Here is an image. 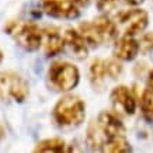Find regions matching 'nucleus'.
<instances>
[{
    "mask_svg": "<svg viewBox=\"0 0 153 153\" xmlns=\"http://www.w3.org/2000/svg\"><path fill=\"white\" fill-rule=\"evenodd\" d=\"M148 88H150L153 91V70H150V73L148 76Z\"/></svg>",
    "mask_w": 153,
    "mask_h": 153,
    "instance_id": "4be33fe9",
    "label": "nucleus"
},
{
    "mask_svg": "<svg viewBox=\"0 0 153 153\" xmlns=\"http://www.w3.org/2000/svg\"><path fill=\"white\" fill-rule=\"evenodd\" d=\"M6 31L11 34L16 42L25 51H35L42 44V33L37 24L33 23H19V21H10L6 27Z\"/></svg>",
    "mask_w": 153,
    "mask_h": 153,
    "instance_id": "20e7f679",
    "label": "nucleus"
},
{
    "mask_svg": "<svg viewBox=\"0 0 153 153\" xmlns=\"http://www.w3.org/2000/svg\"><path fill=\"white\" fill-rule=\"evenodd\" d=\"M140 110L145 120L153 121V91L146 88L140 97Z\"/></svg>",
    "mask_w": 153,
    "mask_h": 153,
    "instance_id": "f3484780",
    "label": "nucleus"
},
{
    "mask_svg": "<svg viewBox=\"0 0 153 153\" xmlns=\"http://www.w3.org/2000/svg\"><path fill=\"white\" fill-rule=\"evenodd\" d=\"M88 74H90V80L94 86H100L104 83V80L108 76V70H107V62L104 59H94L90 63L88 68Z\"/></svg>",
    "mask_w": 153,
    "mask_h": 153,
    "instance_id": "ddd939ff",
    "label": "nucleus"
},
{
    "mask_svg": "<svg viewBox=\"0 0 153 153\" xmlns=\"http://www.w3.org/2000/svg\"><path fill=\"white\" fill-rule=\"evenodd\" d=\"M91 23H93L101 42H111L117 37V24L111 19L101 16V17L93 20Z\"/></svg>",
    "mask_w": 153,
    "mask_h": 153,
    "instance_id": "f8f14e48",
    "label": "nucleus"
},
{
    "mask_svg": "<svg viewBox=\"0 0 153 153\" xmlns=\"http://www.w3.org/2000/svg\"><path fill=\"white\" fill-rule=\"evenodd\" d=\"M117 4V0H96V6L97 9L102 13H107V11H111Z\"/></svg>",
    "mask_w": 153,
    "mask_h": 153,
    "instance_id": "aec40b11",
    "label": "nucleus"
},
{
    "mask_svg": "<svg viewBox=\"0 0 153 153\" xmlns=\"http://www.w3.org/2000/svg\"><path fill=\"white\" fill-rule=\"evenodd\" d=\"M28 83L23 76L13 70L0 72V98L23 102L28 96Z\"/></svg>",
    "mask_w": 153,
    "mask_h": 153,
    "instance_id": "39448f33",
    "label": "nucleus"
},
{
    "mask_svg": "<svg viewBox=\"0 0 153 153\" xmlns=\"http://www.w3.org/2000/svg\"><path fill=\"white\" fill-rule=\"evenodd\" d=\"M48 79L55 90L66 93L77 86L80 80V73L73 63L58 60L53 62L48 70Z\"/></svg>",
    "mask_w": 153,
    "mask_h": 153,
    "instance_id": "7ed1b4c3",
    "label": "nucleus"
},
{
    "mask_svg": "<svg viewBox=\"0 0 153 153\" xmlns=\"http://www.w3.org/2000/svg\"><path fill=\"white\" fill-rule=\"evenodd\" d=\"M66 148L65 140L59 138H49L38 142L35 146V152H63Z\"/></svg>",
    "mask_w": 153,
    "mask_h": 153,
    "instance_id": "2eb2a0df",
    "label": "nucleus"
},
{
    "mask_svg": "<svg viewBox=\"0 0 153 153\" xmlns=\"http://www.w3.org/2000/svg\"><path fill=\"white\" fill-rule=\"evenodd\" d=\"M102 152H110V153H118V152H129L131 145L129 142L125 139V136H115L110 139L108 142L102 145L101 148Z\"/></svg>",
    "mask_w": 153,
    "mask_h": 153,
    "instance_id": "4468645a",
    "label": "nucleus"
},
{
    "mask_svg": "<svg viewBox=\"0 0 153 153\" xmlns=\"http://www.w3.org/2000/svg\"><path fill=\"white\" fill-rule=\"evenodd\" d=\"M79 31L80 34L83 35V38L86 39L88 45H91V47H97L98 44H101L100 41V37H98L97 31H96V28H94L93 23H88V21H84L79 25Z\"/></svg>",
    "mask_w": 153,
    "mask_h": 153,
    "instance_id": "dca6fc26",
    "label": "nucleus"
},
{
    "mask_svg": "<svg viewBox=\"0 0 153 153\" xmlns=\"http://www.w3.org/2000/svg\"><path fill=\"white\" fill-rule=\"evenodd\" d=\"M72 1H74L76 4H87L90 0H72Z\"/></svg>",
    "mask_w": 153,
    "mask_h": 153,
    "instance_id": "5701e85b",
    "label": "nucleus"
},
{
    "mask_svg": "<svg viewBox=\"0 0 153 153\" xmlns=\"http://www.w3.org/2000/svg\"><path fill=\"white\" fill-rule=\"evenodd\" d=\"M4 135H6V131H4V128L1 126V124H0V139L4 138Z\"/></svg>",
    "mask_w": 153,
    "mask_h": 153,
    "instance_id": "b1692460",
    "label": "nucleus"
},
{
    "mask_svg": "<svg viewBox=\"0 0 153 153\" xmlns=\"http://www.w3.org/2000/svg\"><path fill=\"white\" fill-rule=\"evenodd\" d=\"M47 14L58 19H76L79 16L77 4L72 0H41Z\"/></svg>",
    "mask_w": 153,
    "mask_h": 153,
    "instance_id": "0eeeda50",
    "label": "nucleus"
},
{
    "mask_svg": "<svg viewBox=\"0 0 153 153\" xmlns=\"http://www.w3.org/2000/svg\"><path fill=\"white\" fill-rule=\"evenodd\" d=\"M1 60H3V52L0 51V63H1Z\"/></svg>",
    "mask_w": 153,
    "mask_h": 153,
    "instance_id": "393cba45",
    "label": "nucleus"
},
{
    "mask_svg": "<svg viewBox=\"0 0 153 153\" xmlns=\"http://www.w3.org/2000/svg\"><path fill=\"white\" fill-rule=\"evenodd\" d=\"M118 23H120L122 31L125 33V35L134 37L146 30L149 24V16L142 9L125 10L118 16Z\"/></svg>",
    "mask_w": 153,
    "mask_h": 153,
    "instance_id": "423d86ee",
    "label": "nucleus"
},
{
    "mask_svg": "<svg viewBox=\"0 0 153 153\" xmlns=\"http://www.w3.org/2000/svg\"><path fill=\"white\" fill-rule=\"evenodd\" d=\"M44 51L47 56H56L59 52L63 51L65 47V38L60 35L56 28H47L44 30Z\"/></svg>",
    "mask_w": 153,
    "mask_h": 153,
    "instance_id": "9b49d317",
    "label": "nucleus"
},
{
    "mask_svg": "<svg viewBox=\"0 0 153 153\" xmlns=\"http://www.w3.org/2000/svg\"><path fill=\"white\" fill-rule=\"evenodd\" d=\"M63 38H65V45L70 51L72 56L77 59H83L87 56V42L80 34V31L68 28L63 34Z\"/></svg>",
    "mask_w": 153,
    "mask_h": 153,
    "instance_id": "1a4fd4ad",
    "label": "nucleus"
},
{
    "mask_svg": "<svg viewBox=\"0 0 153 153\" xmlns=\"http://www.w3.org/2000/svg\"><path fill=\"white\" fill-rule=\"evenodd\" d=\"M122 3H125V4H129V6H138L140 4L143 0H121Z\"/></svg>",
    "mask_w": 153,
    "mask_h": 153,
    "instance_id": "412c9836",
    "label": "nucleus"
},
{
    "mask_svg": "<svg viewBox=\"0 0 153 153\" xmlns=\"http://www.w3.org/2000/svg\"><path fill=\"white\" fill-rule=\"evenodd\" d=\"M125 134V126L122 121L110 111H102L90 124L87 129V143L91 149H100L102 145L115 136Z\"/></svg>",
    "mask_w": 153,
    "mask_h": 153,
    "instance_id": "f257e3e1",
    "label": "nucleus"
},
{
    "mask_svg": "<svg viewBox=\"0 0 153 153\" xmlns=\"http://www.w3.org/2000/svg\"><path fill=\"white\" fill-rule=\"evenodd\" d=\"M107 62V70H108V76L111 79H117L121 73H122V66L118 63V60L114 59H108Z\"/></svg>",
    "mask_w": 153,
    "mask_h": 153,
    "instance_id": "6ab92c4d",
    "label": "nucleus"
},
{
    "mask_svg": "<svg viewBox=\"0 0 153 153\" xmlns=\"http://www.w3.org/2000/svg\"><path fill=\"white\" fill-rule=\"evenodd\" d=\"M139 42L132 35H124L117 42L114 56L120 60H134L139 53Z\"/></svg>",
    "mask_w": 153,
    "mask_h": 153,
    "instance_id": "9d476101",
    "label": "nucleus"
},
{
    "mask_svg": "<svg viewBox=\"0 0 153 153\" xmlns=\"http://www.w3.org/2000/svg\"><path fill=\"white\" fill-rule=\"evenodd\" d=\"M111 101L115 111L125 114V115H134L136 110V101L134 94L126 86H117L111 91Z\"/></svg>",
    "mask_w": 153,
    "mask_h": 153,
    "instance_id": "6e6552de",
    "label": "nucleus"
},
{
    "mask_svg": "<svg viewBox=\"0 0 153 153\" xmlns=\"http://www.w3.org/2000/svg\"><path fill=\"white\" fill-rule=\"evenodd\" d=\"M52 115L59 126L63 128L79 126L86 117V104L77 96L68 94L55 104Z\"/></svg>",
    "mask_w": 153,
    "mask_h": 153,
    "instance_id": "f03ea898",
    "label": "nucleus"
},
{
    "mask_svg": "<svg viewBox=\"0 0 153 153\" xmlns=\"http://www.w3.org/2000/svg\"><path fill=\"white\" fill-rule=\"evenodd\" d=\"M139 49L143 52H150L153 51V33H146L142 34L139 41Z\"/></svg>",
    "mask_w": 153,
    "mask_h": 153,
    "instance_id": "a211bd4d",
    "label": "nucleus"
}]
</instances>
